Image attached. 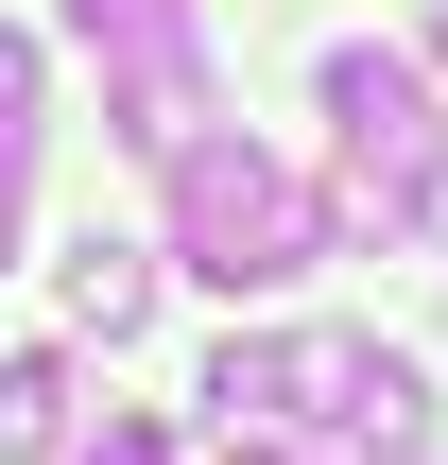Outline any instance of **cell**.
I'll return each instance as SVG.
<instances>
[{
  "instance_id": "6",
  "label": "cell",
  "mask_w": 448,
  "mask_h": 465,
  "mask_svg": "<svg viewBox=\"0 0 448 465\" xmlns=\"http://www.w3.org/2000/svg\"><path fill=\"white\" fill-rule=\"evenodd\" d=\"M69 35H104L121 69H173L190 52V0H69Z\"/></svg>"
},
{
  "instance_id": "8",
  "label": "cell",
  "mask_w": 448,
  "mask_h": 465,
  "mask_svg": "<svg viewBox=\"0 0 448 465\" xmlns=\"http://www.w3.org/2000/svg\"><path fill=\"white\" fill-rule=\"evenodd\" d=\"M380 224H397V242H448V138H432V173H414V190H397Z\"/></svg>"
},
{
  "instance_id": "2",
  "label": "cell",
  "mask_w": 448,
  "mask_h": 465,
  "mask_svg": "<svg viewBox=\"0 0 448 465\" xmlns=\"http://www.w3.org/2000/svg\"><path fill=\"white\" fill-rule=\"evenodd\" d=\"M328 121H345V190H363V207H397V190L432 173V69H414V52L345 35V52H328Z\"/></svg>"
},
{
  "instance_id": "3",
  "label": "cell",
  "mask_w": 448,
  "mask_h": 465,
  "mask_svg": "<svg viewBox=\"0 0 448 465\" xmlns=\"http://www.w3.org/2000/svg\"><path fill=\"white\" fill-rule=\"evenodd\" d=\"M52 293H69V328H86V345H121V328H138V311H155V259H138V242H104V224H86V242H69V276H52Z\"/></svg>"
},
{
  "instance_id": "11",
  "label": "cell",
  "mask_w": 448,
  "mask_h": 465,
  "mask_svg": "<svg viewBox=\"0 0 448 465\" xmlns=\"http://www.w3.org/2000/svg\"><path fill=\"white\" fill-rule=\"evenodd\" d=\"M432 52H448V0H432Z\"/></svg>"
},
{
  "instance_id": "1",
  "label": "cell",
  "mask_w": 448,
  "mask_h": 465,
  "mask_svg": "<svg viewBox=\"0 0 448 465\" xmlns=\"http://www.w3.org/2000/svg\"><path fill=\"white\" fill-rule=\"evenodd\" d=\"M173 259L207 293H276V276L328 259V190L276 173L259 138H207V155H173Z\"/></svg>"
},
{
  "instance_id": "5",
  "label": "cell",
  "mask_w": 448,
  "mask_h": 465,
  "mask_svg": "<svg viewBox=\"0 0 448 465\" xmlns=\"http://www.w3.org/2000/svg\"><path fill=\"white\" fill-rule=\"evenodd\" d=\"M52 449H69V362L17 345V362H0V465H52Z\"/></svg>"
},
{
  "instance_id": "4",
  "label": "cell",
  "mask_w": 448,
  "mask_h": 465,
  "mask_svg": "<svg viewBox=\"0 0 448 465\" xmlns=\"http://www.w3.org/2000/svg\"><path fill=\"white\" fill-rule=\"evenodd\" d=\"M345 449H380V465H414V449H432V380H414L397 345L363 362V397H345Z\"/></svg>"
},
{
  "instance_id": "7",
  "label": "cell",
  "mask_w": 448,
  "mask_h": 465,
  "mask_svg": "<svg viewBox=\"0 0 448 465\" xmlns=\"http://www.w3.org/2000/svg\"><path fill=\"white\" fill-rule=\"evenodd\" d=\"M0 155H35V35H0Z\"/></svg>"
},
{
  "instance_id": "10",
  "label": "cell",
  "mask_w": 448,
  "mask_h": 465,
  "mask_svg": "<svg viewBox=\"0 0 448 465\" xmlns=\"http://www.w3.org/2000/svg\"><path fill=\"white\" fill-rule=\"evenodd\" d=\"M0 242H17V155H0Z\"/></svg>"
},
{
  "instance_id": "9",
  "label": "cell",
  "mask_w": 448,
  "mask_h": 465,
  "mask_svg": "<svg viewBox=\"0 0 448 465\" xmlns=\"http://www.w3.org/2000/svg\"><path fill=\"white\" fill-rule=\"evenodd\" d=\"M86 465H173V431H155V414H104V431H86Z\"/></svg>"
}]
</instances>
